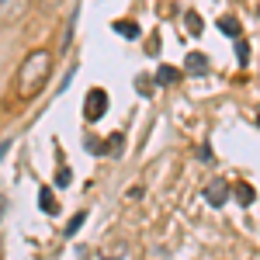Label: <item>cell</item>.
Segmentation results:
<instances>
[{"label":"cell","instance_id":"1","mask_svg":"<svg viewBox=\"0 0 260 260\" xmlns=\"http://www.w3.org/2000/svg\"><path fill=\"white\" fill-rule=\"evenodd\" d=\"M49 73H52V56H49V49H35L28 59L21 62V94L24 98H31V94H39L45 80H49Z\"/></svg>","mask_w":260,"mask_h":260},{"label":"cell","instance_id":"2","mask_svg":"<svg viewBox=\"0 0 260 260\" xmlns=\"http://www.w3.org/2000/svg\"><path fill=\"white\" fill-rule=\"evenodd\" d=\"M104 111H108V94H104L101 87H94V90L87 94L83 115H87V121H101V118H104Z\"/></svg>","mask_w":260,"mask_h":260},{"label":"cell","instance_id":"3","mask_svg":"<svg viewBox=\"0 0 260 260\" xmlns=\"http://www.w3.org/2000/svg\"><path fill=\"white\" fill-rule=\"evenodd\" d=\"M24 11H28V0H0V21H4V24L21 21Z\"/></svg>","mask_w":260,"mask_h":260},{"label":"cell","instance_id":"4","mask_svg":"<svg viewBox=\"0 0 260 260\" xmlns=\"http://www.w3.org/2000/svg\"><path fill=\"white\" fill-rule=\"evenodd\" d=\"M229 191H233V184H225V180H212V184L205 187V198H208V205L222 208V205L229 201Z\"/></svg>","mask_w":260,"mask_h":260},{"label":"cell","instance_id":"5","mask_svg":"<svg viewBox=\"0 0 260 260\" xmlns=\"http://www.w3.org/2000/svg\"><path fill=\"white\" fill-rule=\"evenodd\" d=\"M184 70H187V73H194V77L208 73V56H205V52H187V59H184Z\"/></svg>","mask_w":260,"mask_h":260},{"label":"cell","instance_id":"6","mask_svg":"<svg viewBox=\"0 0 260 260\" xmlns=\"http://www.w3.org/2000/svg\"><path fill=\"white\" fill-rule=\"evenodd\" d=\"M39 205H42V212H45V215H59V201L52 198V191H49V187H42V191H39Z\"/></svg>","mask_w":260,"mask_h":260},{"label":"cell","instance_id":"7","mask_svg":"<svg viewBox=\"0 0 260 260\" xmlns=\"http://www.w3.org/2000/svg\"><path fill=\"white\" fill-rule=\"evenodd\" d=\"M180 80V70H174V66H160L156 70V83L160 87H170V83H177Z\"/></svg>","mask_w":260,"mask_h":260},{"label":"cell","instance_id":"8","mask_svg":"<svg viewBox=\"0 0 260 260\" xmlns=\"http://www.w3.org/2000/svg\"><path fill=\"white\" fill-rule=\"evenodd\" d=\"M219 31H222V35H229V39H240L243 24L236 18H219Z\"/></svg>","mask_w":260,"mask_h":260},{"label":"cell","instance_id":"9","mask_svg":"<svg viewBox=\"0 0 260 260\" xmlns=\"http://www.w3.org/2000/svg\"><path fill=\"white\" fill-rule=\"evenodd\" d=\"M253 198H257L253 184H236V201H240L243 208H246V205H253Z\"/></svg>","mask_w":260,"mask_h":260},{"label":"cell","instance_id":"10","mask_svg":"<svg viewBox=\"0 0 260 260\" xmlns=\"http://www.w3.org/2000/svg\"><path fill=\"white\" fill-rule=\"evenodd\" d=\"M115 31L125 35V39H139V24H132V21H118V24H115Z\"/></svg>","mask_w":260,"mask_h":260},{"label":"cell","instance_id":"11","mask_svg":"<svg viewBox=\"0 0 260 260\" xmlns=\"http://www.w3.org/2000/svg\"><path fill=\"white\" fill-rule=\"evenodd\" d=\"M83 222H87V212H77L73 219L66 222V236H77V233H80V225H83Z\"/></svg>","mask_w":260,"mask_h":260},{"label":"cell","instance_id":"12","mask_svg":"<svg viewBox=\"0 0 260 260\" xmlns=\"http://www.w3.org/2000/svg\"><path fill=\"white\" fill-rule=\"evenodd\" d=\"M184 24H187V31H191V35H201V18L194 14V11H191V14H184Z\"/></svg>","mask_w":260,"mask_h":260},{"label":"cell","instance_id":"13","mask_svg":"<svg viewBox=\"0 0 260 260\" xmlns=\"http://www.w3.org/2000/svg\"><path fill=\"white\" fill-rule=\"evenodd\" d=\"M70 180H73V174H70L66 167H59V174H56V184H59V187H70Z\"/></svg>","mask_w":260,"mask_h":260},{"label":"cell","instance_id":"14","mask_svg":"<svg viewBox=\"0 0 260 260\" xmlns=\"http://www.w3.org/2000/svg\"><path fill=\"white\" fill-rule=\"evenodd\" d=\"M236 59H240V62H250V45H246V42H240V45H236Z\"/></svg>","mask_w":260,"mask_h":260},{"label":"cell","instance_id":"15","mask_svg":"<svg viewBox=\"0 0 260 260\" xmlns=\"http://www.w3.org/2000/svg\"><path fill=\"white\" fill-rule=\"evenodd\" d=\"M136 87H139L142 94H149V90H153V80H149V77H136Z\"/></svg>","mask_w":260,"mask_h":260},{"label":"cell","instance_id":"16","mask_svg":"<svg viewBox=\"0 0 260 260\" xmlns=\"http://www.w3.org/2000/svg\"><path fill=\"white\" fill-rule=\"evenodd\" d=\"M198 160L201 163H212V149H208V146H201V149H198Z\"/></svg>","mask_w":260,"mask_h":260},{"label":"cell","instance_id":"17","mask_svg":"<svg viewBox=\"0 0 260 260\" xmlns=\"http://www.w3.org/2000/svg\"><path fill=\"white\" fill-rule=\"evenodd\" d=\"M11 146H14V142H11V139H4V142H0V160H4V153H7Z\"/></svg>","mask_w":260,"mask_h":260},{"label":"cell","instance_id":"18","mask_svg":"<svg viewBox=\"0 0 260 260\" xmlns=\"http://www.w3.org/2000/svg\"><path fill=\"white\" fill-rule=\"evenodd\" d=\"M4 208H7V198L0 194V219H4Z\"/></svg>","mask_w":260,"mask_h":260},{"label":"cell","instance_id":"19","mask_svg":"<svg viewBox=\"0 0 260 260\" xmlns=\"http://www.w3.org/2000/svg\"><path fill=\"white\" fill-rule=\"evenodd\" d=\"M104 260H108V257H104Z\"/></svg>","mask_w":260,"mask_h":260}]
</instances>
